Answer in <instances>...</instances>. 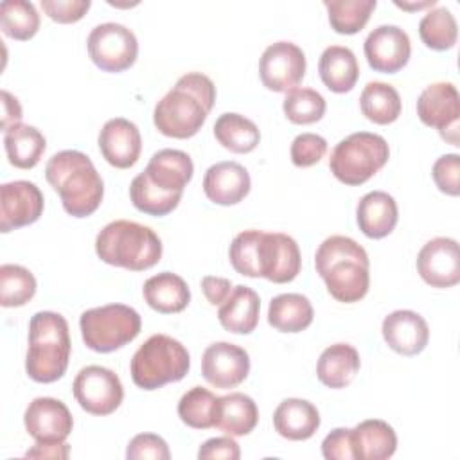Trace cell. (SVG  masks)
Listing matches in <instances>:
<instances>
[{
  "label": "cell",
  "instance_id": "1",
  "mask_svg": "<svg viewBox=\"0 0 460 460\" xmlns=\"http://www.w3.org/2000/svg\"><path fill=\"white\" fill-rule=\"evenodd\" d=\"M214 102L212 79L201 72H189L156 102L153 122L165 137L190 138L205 124Z\"/></svg>",
  "mask_w": 460,
  "mask_h": 460
},
{
  "label": "cell",
  "instance_id": "2",
  "mask_svg": "<svg viewBox=\"0 0 460 460\" xmlns=\"http://www.w3.org/2000/svg\"><path fill=\"white\" fill-rule=\"evenodd\" d=\"M368 255L365 248L347 235H331L316 250L314 266L327 291L338 302L361 300L370 286Z\"/></svg>",
  "mask_w": 460,
  "mask_h": 460
},
{
  "label": "cell",
  "instance_id": "3",
  "mask_svg": "<svg viewBox=\"0 0 460 460\" xmlns=\"http://www.w3.org/2000/svg\"><path fill=\"white\" fill-rule=\"evenodd\" d=\"M45 178L59 194L63 208L74 217L93 214L102 201V178L81 151L65 149L52 155L45 165Z\"/></svg>",
  "mask_w": 460,
  "mask_h": 460
},
{
  "label": "cell",
  "instance_id": "4",
  "mask_svg": "<svg viewBox=\"0 0 460 460\" xmlns=\"http://www.w3.org/2000/svg\"><path fill=\"white\" fill-rule=\"evenodd\" d=\"M70 332L65 316L38 311L29 322V349L25 372L36 383H54L63 377L70 359Z\"/></svg>",
  "mask_w": 460,
  "mask_h": 460
},
{
  "label": "cell",
  "instance_id": "5",
  "mask_svg": "<svg viewBox=\"0 0 460 460\" xmlns=\"http://www.w3.org/2000/svg\"><path fill=\"white\" fill-rule=\"evenodd\" d=\"M95 253L110 266L144 271L162 259V241L149 226L117 219L97 234Z\"/></svg>",
  "mask_w": 460,
  "mask_h": 460
},
{
  "label": "cell",
  "instance_id": "6",
  "mask_svg": "<svg viewBox=\"0 0 460 460\" xmlns=\"http://www.w3.org/2000/svg\"><path fill=\"white\" fill-rule=\"evenodd\" d=\"M189 368V350L167 334L149 336L129 363L131 379L142 390H156L167 383H176L187 376Z\"/></svg>",
  "mask_w": 460,
  "mask_h": 460
},
{
  "label": "cell",
  "instance_id": "7",
  "mask_svg": "<svg viewBox=\"0 0 460 460\" xmlns=\"http://www.w3.org/2000/svg\"><path fill=\"white\" fill-rule=\"evenodd\" d=\"M390 156L388 142L368 131H358L340 140L329 158V169L345 185L368 181Z\"/></svg>",
  "mask_w": 460,
  "mask_h": 460
},
{
  "label": "cell",
  "instance_id": "8",
  "mask_svg": "<svg viewBox=\"0 0 460 460\" xmlns=\"http://www.w3.org/2000/svg\"><path fill=\"white\" fill-rule=\"evenodd\" d=\"M81 336L95 352H113L133 341L140 329V314L126 304H108L86 309L79 318Z\"/></svg>",
  "mask_w": 460,
  "mask_h": 460
},
{
  "label": "cell",
  "instance_id": "9",
  "mask_svg": "<svg viewBox=\"0 0 460 460\" xmlns=\"http://www.w3.org/2000/svg\"><path fill=\"white\" fill-rule=\"evenodd\" d=\"M86 47L93 65L104 72H122L138 56V41L133 31L115 22L95 25L88 34Z\"/></svg>",
  "mask_w": 460,
  "mask_h": 460
},
{
  "label": "cell",
  "instance_id": "10",
  "mask_svg": "<svg viewBox=\"0 0 460 460\" xmlns=\"http://www.w3.org/2000/svg\"><path fill=\"white\" fill-rule=\"evenodd\" d=\"M72 392L84 411L99 417L113 413L124 399V388L119 376L101 365L81 368L74 379Z\"/></svg>",
  "mask_w": 460,
  "mask_h": 460
},
{
  "label": "cell",
  "instance_id": "11",
  "mask_svg": "<svg viewBox=\"0 0 460 460\" xmlns=\"http://www.w3.org/2000/svg\"><path fill=\"white\" fill-rule=\"evenodd\" d=\"M417 115L422 124L438 129L440 137L451 146H458L460 95L453 83H433L417 99Z\"/></svg>",
  "mask_w": 460,
  "mask_h": 460
},
{
  "label": "cell",
  "instance_id": "12",
  "mask_svg": "<svg viewBox=\"0 0 460 460\" xmlns=\"http://www.w3.org/2000/svg\"><path fill=\"white\" fill-rule=\"evenodd\" d=\"M300 248L296 241L280 232H259L257 239V279L286 284L300 273Z\"/></svg>",
  "mask_w": 460,
  "mask_h": 460
},
{
  "label": "cell",
  "instance_id": "13",
  "mask_svg": "<svg viewBox=\"0 0 460 460\" xmlns=\"http://www.w3.org/2000/svg\"><path fill=\"white\" fill-rule=\"evenodd\" d=\"M305 54L291 41H277L266 47L259 61L262 84L271 92L295 90L305 75Z\"/></svg>",
  "mask_w": 460,
  "mask_h": 460
},
{
  "label": "cell",
  "instance_id": "14",
  "mask_svg": "<svg viewBox=\"0 0 460 460\" xmlns=\"http://www.w3.org/2000/svg\"><path fill=\"white\" fill-rule=\"evenodd\" d=\"M43 194L32 181L16 180L0 187V232L32 225L43 214Z\"/></svg>",
  "mask_w": 460,
  "mask_h": 460
},
{
  "label": "cell",
  "instance_id": "15",
  "mask_svg": "<svg viewBox=\"0 0 460 460\" xmlns=\"http://www.w3.org/2000/svg\"><path fill=\"white\" fill-rule=\"evenodd\" d=\"M250 372L248 352L228 341H216L208 345L201 358V374L205 381L216 388H235Z\"/></svg>",
  "mask_w": 460,
  "mask_h": 460
},
{
  "label": "cell",
  "instance_id": "16",
  "mask_svg": "<svg viewBox=\"0 0 460 460\" xmlns=\"http://www.w3.org/2000/svg\"><path fill=\"white\" fill-rule=\"evenodd\" d=\"M23 424L40 444H63L74 428V419L65 402L54 397H36L29 402Z\"/></svg>",
  "mask_w": 460,
  "mask_h": 460
},
{
  "label": "cell",
  "instance_id": "17",
  "mask_svg": "<svg viewBox=\"0 0 460 460\" xmlns=\"http://www.w3.org/2000/svg\"><path fill=\"white\" fill-rule=\"evenodd\" d=\"M417 271L431 288H453L460 282L458 243L451 237L428 241L417 255Z\"/></svg>",
  "mask_w": 460,
  "mask_h": 460
},
{
  "label": "cell",
  "instance_id": "18",
  "mask_svg": "<svg viewBox=\"0 0 460 460\" xmlns=\"http://www.w3.org/2000/svg\"><path fill=\"white\" fill-rule=\"evenodd\" d=\"M363 50L370 68L383 74H395L406 66L411 54V43L406 31L401 27L379 25L367 36Z\"/></svg>",
  "mask_w": 460,
  "mask_h": 460
},
{
  "label": "cell",
  "instance_id": "19",
  "mask_svg": "<svg viewBox=\"0 0 460 460\" xmlns=\"http://www.w3.org/2000/svg\"><path fill=\"white\" fill-rule=\"evenodd\" d=\"M192 172L194 164L185 151L160 149L151 156L142 176L160 192L181 199L183 189L190 181Z\"/></svg>",
  "mask_w": 460,
  "mask_h": 460
},
{
  "label": "cell",
  "instance_id": "20",
  "mask_svg": "<svg viewBox=\"0 0 460 460\" xmlns=\"http://www.w3.org/2000/svg\"><path fill=\"white\" fill-rule=\"evenodd\" d=\"M99 149L110 165L117 169L133 167L142 151V138L137 124L124 117L110 119L99 133Z\"/></svg>",
  "mask_w": 460,
  "mask_h": 460
},
{
  "label": "cell",
  "instance_id": "21",
  "mask_svg": "<svg viewBox=\"0 0 460 460\" xmlns=\"http://www.w3.org/2000/svg\"><path fill=\"white\" fill-rule=\"evenodd\" d=\"M381 332L388 347L402 356H415L422 352L429 340V327L426 320L410 309H397L385 316Z\"/></svg>",
  "mask_w": 460,
  "mask_h": 460
},
{
  "label": "cell",
  "instance_id": "22",
  "mask_svg": "<svg viewBox=\"0 0 460 460\" xmlns=\"http://www.w3.org/2000/svg\"><path fill=\"white\" fill-rule=\"evenodd\" d=\"M252 187L248 171L237 162H217L203 176V192L216 205H237Z\"/></svg>",
  "mask_w": 460,
  "mask_h": 460
},
{
  "label": "cell",
  "instance_id": "23",
  "mask_svg": "<svg viewBox=\"0 0 460 460\" xmlns=\"http://www.w3.org/2000/svg\"><path fill=\"white\" fill-rule=\"evenodd\" d=\"M359 230L370 239L386 237L397 225L399 210L395 199L385 190L367 192L356 208Z\"/></svg>",
  "mask_w": 460,
  "mask_h": 460
},
{
  "label": "cell",
  "instance_id": "24",
  "mask_svg": "<svg viewBox=\"0 0 460 460\" xmlns=\"http://www.w3.org/2000/svg\"><path fill=\"white\" fill-rule=\"evenodd\" d=\"M275 431L288 440H307L320 428L316 406L305 399H284L273 411Z\"/></svg>",
  "mask_w": 460,
  "mask_h": 460
},
{
  "label": "cell",
  "instance_id": "25",
  "mask_svg": "<svg viewBox=\"0 0 460 460\" xmlns=\"http://www.w3.org/2000/svg\"><path fill=\"white\" fill-rule=\"evenodd\" d=\"M354 460H386L397 449L394 428L379 419H367L350 429Z\"/></svg>",
  "mask_w": 460,
  "mask_h": 460
},
{
  "label": "cell",
  "instance_id": "26",
  "mask_svg": "<svg viewBox=\"0 0 460 460\" xmlns=\"http://www.w3.org/2000/svg\"><path fill=\"white\" fill-rule=\"evenodd\" d=\"M261 298L248 286L232 288L226 300L219 305L217 320L225 331L234 334H250L259 323Z\"/></svg>",
  "mask_w": 460,
  "mask_h": 460
},
{
  "label": "cell",
  "instance_id": "27",
  "mask_svg": "<svg viewBox=\"0 0 460 460\" xmlns=\"http://www.w3.org/2000/svg\"><path fill=\"white\" fill-rule=\"evenodd\" d=\"M147 305L162 314H172L183 311L190 302V289L187 282L171 271H162L149 277L142 288Z\"/></svg>",
  "mask_w": 460,
  "mask_h": 460
},
{
  "label": "cell",
  "instance_id": "28",
  "mask_svg": "<svg viewBox=\"0 0 460 460\" xmlns=\"http://www.w3.org/2000/svg\"><path fill=\"white\" fill-rule=\"evenodd\" d=\"M259 422V410L255 401L241 392H234L223 397H217L214 428L230 435L243 437L253 431Z\"/></svg>",
  "mask_w": 460,
  "mask_h": 460
},
{
  "label": "cell",
  "instance_id": "29",
  "mask_svg": "<svg viewBox=\"0 0 460 460\" xmlns=\"http://www.w3.org/2000/svg\"><path fill=\"white\" fill-rule=\"evenodd\" d=\"M361 359L358 350L349 343H334L327 347L316 363V376L329 388L349 386L359 372Z\"/></svg>",
  "mask_w": 460,
  "mask_h": 460
},
{
  "label": "cell",
  "instance_id": "30",
  "mask_svg": "<svg viewBox=\"0 0 460 460\" xmlns=\"http://www.w3.org/2000/svg\"><path fill=\"white\" fill-rule=\"evenodd\" d=\"M318 72L322 83L331 92L345 93L356 86L359 77V65L349 47L331 45L320 56Z\"/></svg>",
  "mask_w": 460,
  "mask_h": 460
},
{
  "label": "cell",
  "instance_id": "31",
  "mask_svg": "<svg viewBox=\"0 0 460 460\" xmlns=\"http://www.w3.org/2000/svg\"><path fill=\"white\" fill-rule=\"evenodd\" d=\"M313 305L305 295L282 293L271 298L268 323L280 332H300L313 323Z\"/></svg>",
  "mask_w": 460,
  "mask_h": 460
},
{
  "label": "cell",
  "instance_id": "32",
  "mask_svg": "<svg viewBox=\"0 0 460 460\" xmlns=\"http://www.w3.org/2000/svg\"><path fill=\"white\" fill-rule=\"evenodd\" d=\"M4 147L11 165L18 169H32L43 156L47 140L40 129L20 122L4 131Z\"/></svg>",
  "mask_w": 460,
  "mask_h": 460
},
{
  "label": "cell",
  "instance_id": "33",
  "mask_svg": "<svg viewBox=\"0 0 460 460\" xmlns=\"http://www.w3.org/2000/svg\"><path fill=\"white\" fill-rule=\"evenodd\" d=\"M216 140L228 151L244 155L257 147L261 131L257 124L239 113H223L214 124Z\"/></svg>",
  "mask_w": 460,
  "mask_h": 460
},
{
  "label": "cell",
  "instance_id": "34",
  "mask_svg": "<svg viewBox=\"0 0 460 460\" xmlns=\"http://www.w3.org/2000/svg\"><path fill=\"white\" fill-rule=\"evenodd\" d=\"M361 113L374 124H392L401 115V97L399 92L381 81L368 83L359 95Z\"/></svg>",
  "mask_w": 460,
  "mask_h": 460
},
{
  "label": "cell",
  "instance_id": "35",
  "mask_svg": "<svg viewBox=\"0 0 460 460\" xmlns=\"http://www.w3.org/2000/svg\"><path fill=\"white\" fill-rule=\"evenodd\" d=\"M329 13V23L338 34H356L359 32L372 11L376 9V0H323Z\"/></svg>",
  "mask_w": 460,
  "mask_h": 460
},
{
  "label": "cell",
  "instance_id": "36",
  "mask_svg": "<svg viewBox=\"0 0 460 460\" xmlns=\"http://www.w3.org/2000/svg\"><path fill=\"white\" fill-rule=\"evenodd\" d=\"M0 27L5 36L27 41L40 29V14L31 2L4 0L0 4Z\"/></svg>",
  "mask_w": 460,
  "mask_h": 460
},
{
  "label": "cell",
  "instance_id": "37",
  "mask_svg": "<svg viewBox=\"0 0 460 460\" xmlns=\"http://www.w3.org/2000/svg\"><path fill=\"white\" fill-rule=\"evenodd\" d=\"M419 36L428 49L447 50L455 47L458 27L453 13L447 7L428 11L419 22Z\"/></svg>",
  "mask_w": 460,
  "mask_h": 460
},
{
  "label": "cell",
  "instance_id": "38",
  "mask_svg": "<svg viewBox=\"0 0 460 460\" xmlns=\"http://www.w3.org/2000/svg\"><path fill=\"white\" fill-rule=\"evenodd\" d=\"M216 404L217 397L210 390L203 386H192L181 395L178 402V417L189 428L208 429L214 428Z\"/></svg>",
  "mask_w": 460,
  "mask_h": 460
},
{
  "label": "cell",
  "instance_id": "39",
  "mask_svg": "<svg viewBox=\"0 0 460 460\" xmlns=\"http://www.w3.org/2000/svg\"><path fill=\"white\" fill-rule=\"evenodd\" d=\"M36 295L34 275L20 264L0 266V304L4 307L25 305Z\"/></svg>",
  "mask_w": 460,
  "mask_h": 460
},
{
  "label": "cell",
  "instance_id": "40",
  "mask_svg": "<svg viewBox=\"0 0 460 460\" xmlns=\"http://www.w3.org/2000/svg\"><path fill=\"white\" fill-rule=\"evenodd\" d=\"M325 99L313 88H295L284 97L282 110L293 124H313L325 115Z\"/></svg>",
  "mask_w": 460,
  "mask_h": 460
},
{
  "label": "cell",
  "instance_id": "41",
  "mask_svg": "<svg viewBox=\"0 0 460 460\" xmlns=\"http://www.w3.org/2000/svg\"><path fill=\"white\" fill-rule=\"evenodd\" d=\"M289 153L296 167H311L327 153V140L316 133H300L293 138Z\"/></svg>",
  "mask_w": 460,
  "mask_h": 460
},
{
  "label": "cell",
  "instance_id": "42",
  "mask_svg": "<svg viewBox=\"0 0 460 460\" xmlns=\"http://www.w3.org/2000/svg\"><path fill=\"white\" fill-rule=\"evenodd\" d=\"M431 176L440 192L447 196L460 194V156L456 153L442 155L431 167Z\"/></svg>",
  "mask_w": 460,
  "mask_h": 460
},
{
  "label": "cell",
  "instance_id": "43",
  "mask_svg": "<svg viewBox=\"0 0 460 460\" xmlns=\"http://www.w3.org/2000/svg\"><path fill=\"white\" fill-rule=\"evenodd\" d=\"M128 460H142V458H153V460H169L171 451L167 442L155 435V433H138L135 435L126 449Z\"/></svg>",
  "mask_w": 460,
  "mask_h": 460
},
{
  "label": "cell",
  "instance_id": "44",
  "mask_svg": "<svg viewBox=\"0 0 460 460\" xmlns=\"http://www.w3.org/2000/svg\"><path fill=\"white\" fill-rule=\"evenodd\" d=\"M90 0H41L43 13L58 23L79 22L90 9Z\"/></svg>",
  "mask_w": 460,
  "mask_h": 460
},
{
  "label": "cell",
  "instance_id": "45",
  "mask_svg": "<svg viewBox=\"0 0 460 460\" xmlns=\"http://www.w3.org/2000/svg\"><path fill=\"white\" fill-rule=\"evenodd\" d=\"M322 455L327 460H354L350 429L336 428L322 442Z\"/></svg>",
  "mask_w": 460,
  "mask_h": 460
},
{
  "label": "cell",
  "instance_id": "46",
  "mask_svg": "<svg viewBox=\"0 0 460 460\" xmlns=\"http://www.w3.org/2000/svg\"><path fill=\"white\" fill-rule=\"evenodd\" d=\"M241 456L239 444L228 435V437H214L205 440L198 449L199 460H214V458H225V460H237Z\"/></svg>",
  "mask_w": 460,
  "mask_h": 460
},
{
  "label": "cell",
  "instance_id": "47",
  "mask_svg": "<svg viewBox=\"0 0 460 460\" xmlns=\"http://www.w3.org/2000/svg\"><path fill=\"white\" fill-rule=\"evenodd\" d=\"M201 289H203V295L208 300V304L221 305L232 291V282L223 277L205 275L201 279Z\"/></svg>",
  "mask_w": 460,
  "mask_h": 460
},
{
  "label": "cell",
  "instance_id": "48",
  "mask_svg": "<svg viewBox=\"0 0 460 460\" xmlns=\"http://www.w3.org/2000/svg\"><path fill=\"white\" fill-rule=\"evenodd\" d=\"M2 129L7 131L11 126L20 124L22 120V106L14 95H11L7 90H2Z\"/></svg>",
  "mask_w": 460,
  "mask_h": 460
},
{
  "label": "cell",
  "instance_id": "49",
  "mask_svg": "<svg viewBox=\"0 0 460 460\" xmlns=\"http://www.w3.org/2000/svg\"><path fill=\"white\" fill-rule=\"evenodd\" d=\"M70 447L68 444H40L36 442L27 453L25 456L31 458H68Z\"/></svg>",
  "mask_w": 460,
  "mask_h": 460
},
{
  "label": "cell",
  "instance_id": "50",
  "mask_svg": "<svg viewBox=\"0 0 460 460\" xmlns=\"http://www.w3.org/2000/svg\"><path fill=\"white\" fill-rule=\"evenodd\" d=\"M395 5L401 7V9H406V11H419V9H424V7H431L435 5V0H426V2H417V4H410V2H399L395 0Z\"/></svg>",
  "mask_w": 460,
  "mask_h": 460
}]
</instances>
